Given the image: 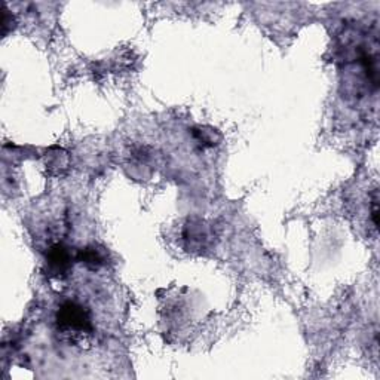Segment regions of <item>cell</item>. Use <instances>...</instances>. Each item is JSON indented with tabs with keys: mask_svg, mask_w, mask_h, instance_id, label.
Returning a JSON list of instances; mask_svg holds the SVG:
<instances>
[{
	"mask_svg": "<svg viewBox=\"0 0 380 380\" xmlns=\"http://www.w3.org/2000/svg\"><path fill=\"white\" fill-rule=\"evenodd\" d=\"M55 324L64 336H73V339L89 337L94 331L88 309L76 302H66L59 307Z\"/></svg>",
	"mask_w": 380,
	"mask_h": 380,
	"instance_id": "cell-1",
	"label": "cell"
},
{
	"mask_svg": "<svg viewBox=\"0 0 380 380\" xmlns=\"http://www.w3.org/2000/svg\"><path fill=\"white\" fill-rule=\"evenodd\" d=\"M46 263H48L51 273L63 275L67 273V271L72 266V256L64 245L56 244L50 248L48 256H46Z\"/></svg>",
	"mask_w": 380,
	"mask_h": 380,
	"instance_id": "cell-2",
	"label": "cell"
},
{
	"mask_svg": "<svg viewBox=\"0 0 380 380\" xmlns=\"http://www.w3.org/2000/svg\"><path fill=\"white\" fill-rule=\"evenodd\" d=\"M79 260L82 263H85L88 268H92V269L100 268L101 264L105 263V257H102L101 251L98 248H96V247H88V248L80 251Z\"/></svg>",
	"mask_w": 380,
	"mask_h": 380,
	"instance_id": "cell-3",
	"label": "cell"
}]
</instances>
